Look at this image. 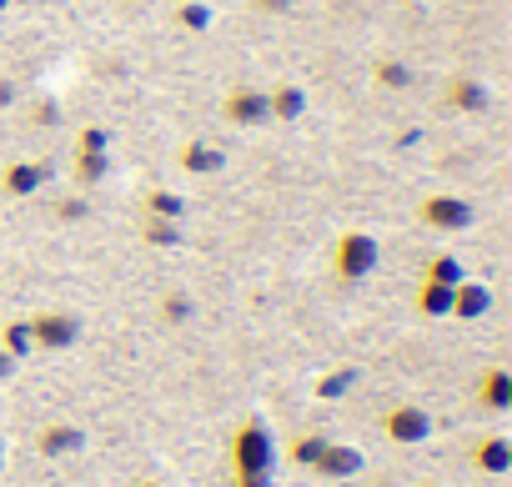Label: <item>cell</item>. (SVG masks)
Instances as JSON below:
<instances>
[{"instance_id": "23", "label": "cell", "mask_w": 512, "mask_h": 487, "mask_svg": "<svg viewBox=\"0 0 512 487\" xmlns=\"http://www.w3.org/2000/svg\"><path fill=\"white\" fill-rule=\"evenodd\" d=\"M186 317H191V297H186V292H166V297H161V322H166V327H181Z\"/></svg>"}, {"instance_id": "12", "label": "cell", "mask_w": 512, "mask_h": 487, "mask_svg": "<svg viewBox=\"0 0 512 487\" xmlns=\"http://www.w3.org/2000/svg\"><path fill=\"white\" fill-rule=\"evenodd\" d=\"M472 467H477V472H487V477H502V472H512V437H502V432H487V437L472 447Z\"/></svg>"}, {"instance_id": "32", "label": "cell", "mask_w": 512, "mask_h": 487, "mask_svg": "<svg viewBox=\"0 0 512 487\" xmlns=\"http://www.w3.org/2000/svg\"><path fill=\"white\" fill-rule=\"evenodd\" d=\"M11 372H16V357H11V352H6V347H0V382H6V377H11Z\"/></svg>"}, {"instance_id": "22", "label": "cell", "mask_w": 512, "mask_h": 487, "mask_svg": "<svg viewBox=\"0 0 512 487\" xmlns=\"http://www.w3.org/2000/svg\"><path fill=\"white\" fill-rule=\"evenodd\" d=\"M372 81H377L382 91H407V86H412V71H407L402 61H377V66H372Z\"/></svg>"}, {"instance_id": "1", "label": "cell", "mask_w": 512, "mask_h": 487, "mask_svg": "<svg viewBox=\"0 0 512 487\" xmlns=\"http://www.w3.org/2000/svg\"><path fill=\"white\" fill-rule=\"evenodd\" d=\"M226 457H231V472H272V467H277V442H272L267 422L246 417V422L231 432Z\"/></svg>"}, {"instance_id": "4", "label": "cell", "mask_w": 512, "mask_h": 487, "mask_svg": "<svg viewBox=\"0 0 512 487\" xmlns=\"http://www.w3.org/2000/svg\"><path fill=\"white\" fill-rule=\"evenodd\" d=\"M417 216H422V226H432V231H467L477 211H472V201H462V196H452V191H432V196H422Z\"/></svg>"}, {"instance_id": "3", "label": "cell", "mask_w": 512, "mask_h": 487, "mask_svg": "<svg viewBox=\"0 0 512 487\" xmlns=\"http://www.w3.org/2000/svg\"><path fill=\"white\" fill-rule=\"evenodd\" d=\"M221 121H226V126H241V131L267 126V121H272L267 91H262V86H231V91L221 96Z\"/></svg>"}, {"instance_id": "13", "label": "cell", "mask_w": 512, "mask_h": 487, "mask_svg": "<svg viewBox=\"0 0 512 487\" xmlns=\"http://www.w3.org/2000/svg\"><path fill=\"white\" fill-rule=\"evenodd\" d=\"M267 111H272V121H277V126H297V121L307 116V91H302V86H292V81H282V86H272V91H267Z\"/></svg>"}, {"instance_id": "11", "label": "cell", "mask_w": 512, "mask_h": 487, "mask_svg": "<svg viewBox=\"0 0 512 487\" xmlns=\"http://www.w3.org/2000/svg\"><path fill=\"white\" fill-rule=\"evenodd\" d=\"M472 397H477V407H487V412H507V407H512V372H507V367H487V372L477 377Z\"/></svg>"}, {"instance_id": "36", "label": "cell", "mask_w": 512, "mask_h": 487, "mask_svg": "<svg viewBox=\"0 0 512 487\" xmlns=\"http://www.w3.org/2000/svg\"><path fill=\"white\" fill-rule=\"evenodd\" d=\"M422 487H437V482H422Z\"/></svg>"}, {"instance_id": "7", "label": "cell", "mask_w": 512, "mask_h": 487, "mask_svg": "<svg viewBox=\"0 0 512 487\" xmlns=\"http://www.w3.org/2000/svg\"><path fill=\"white\" fill-rule=\"evenodd\" d=\"M51 161H11L6 171H0V191L6 196H16V201H26V196H36L46 181H51Z\"/></svg>"}, {"instance_id": "15", "label": "cell", "mask_w": 512, "mask_h": 487, "mask_svg": "<svg viewBox=\"0 0 512 487\" xmlns=\"http://www.w3.org/2000/svg\"><path fill=\"white\" fill-rule=\"evenodd\" d=\"M312 472L317 477H357L362 472V452L357 447H342V442H327L322 457L312 462Z\"/></svg>"}, {"instance_id": "28", "label": "cell", "mask_w": 512, "mask_h": 487, "mask_svg": "<svg viewBox=\"0 0 512 487\" xmlns=\"http://www.w3.org/2000/svg\"><path fill=\"white\" fill-rule=\"evenodd\" d=\"M86 201L81 196H66V201H56V221H86Z\"/></svg>"}, {"instance_id": "26", "label": "cell", "mask_w": 512, "mask_h": 487, "mask_svg": "<svg viewBox=\"0 0 512 487\" xmlns=\"http://www.w3.org/2000/svg\"><path fill=\"white\" fill-rule=\"evenodd\" d=\"M352 382H357V367H342V372H332V377H322V382H317V397H322V402H332V397H342Z\"/></svg>"}, {"instance_id": "6", "label": "cell", "mask_w": 512, "mask_h": 487, "mask_svg": "<svg viewBox=\"0 0 512 487\" xmlns=\"http://www.w3.org/2000/svg\"><path fill=\"white\" fill-rule=\"evenodd\" d=\"M382 432H387L397 447H417V442L432 437V417H427L417 402H397V407L382 412Z\"/></svg>"}, {"instance_id": "35", "label": "cell", "mask_w": 512, "mask_h": 487, "mask_svg": "<svg viewBox=\"0 0 512 487\" xmlns=\"http://www.w3.org/2000/svg\"><path fill=\"white\" fill-rule=\"evenodd\" d=\"M6 6H11V0H0V11H6Z\"/></svg>"}, {"instance_id": "19", "label": "cell", "mask_w": 512, "mask_h": 487, "mask_svg": "<svg viewBox=\"0 0 512 487\" xmlns=\"http://www.w3.org/2000/svg\"><path fill=\"white\" fill-rule=\"evenodd\" d=\"M467 272H462V262L452 257V252H442V257H427V267H422V282H437V287H457Z\"/></svg>"}, {"instance_id": "37", "label": "cell", "mask_w": 512, "mask_h": 487, "mask_svg": "<svg viewBox=\"0 0 512 487\" xmlns=\"http://www.w3.org/2000/svg\"><path fill=\"white\" fill-rule=\"evenodd\" d=\"M0 462H6V452H0Z\"/></svg>"}, {"instance_id": "24", "label": "cell", "mask_w": 512, "mask_h": 487, "mask_svg": "<svg viewBox=\"0 0 512 487\" xmlns=\"http://www.w3.org/2000/svg\"><path fill=\"white\" fill-rule=\"evenodd\" d=\"M176 26H181V31H206V26H211V6H201V0H191V6H176Z\"/></svg>"}, {"instance_id": "8", "label": "cell", "mask_w": 512, "mask_h": 487, "mask_svg": "<svg viewBox=\"0 0 512 487\" xmlns=\"http://www.w3.org/2000/svg\"><path fill=\"white\" fill-rule=\"evenodd\" d=\"M442 101H447L452 111H462V116H477V111L492 106V91H487L482 81H472V76H452V81L442 86Z\"/></svg>"}, {"instance_id": "16", "label": "cell", "mask_w": 512, "mask_h": 487, "mask_svg": "<svg viewBox=\"0 0 512 487\" xmlns=\"http://www.w3.org/2000/svg\"><path fill=\"white\" fill-rule=\"evenodd\" d=\"M71 176L81 186H101L111 176V151H71Z\"/></svg>"}, {"instance_id": "2", "label": "cell", "mask_w": 512, "mask_h": 487, "mask_svg": "<svg viewBox=\"0 0 512 487\" xmlns=\"http://www.w3.org/2000/svg\"><path fill=\"white\" fill-rule=\"evenodd\" d=\"M382 262V247H377V236L367 231H342L337 236V252H332V267L342 282H367Z\"/></svg>"}, {"instance_id": "9", "label": "cell", "mask_w": 512, "mask_h": 487, "mask_svg": "<svg viewBox=\"0 0 512 487\" xmlns=\"http://www.w3.org/2000/svg\"><path fill=\"white\" fill-rule=\"evenodd\" d=\"M86 447V432L76 427V422H46L41 432H36V452L41 457H71V452H81Z\"/></svg>"}, {"instance_id": "27", "label": "cell", "mask_w": 512, "mask_h": 487, "mask_svg": "<svg viewBox=\"0 0 512 487\" xmlns=\"http://www.w3.org/2000/svg\"><path fill=\"white\" fill-rule=\"evenodd\" d=\"M322 447H327V437H317V432H312V437H297V442H292V452H287V457H292V462H297V467H312V462H317V457H322Z\"/></svg>"}, {"instance_id": "30", "label": "cell", "mask_w": 512, "mask_h": 487, "mask_svg": "<svg viewBox=\"0 0 512 487\" xmlns=\"http://www.w3.org/2000/svg\"><path fill=\"white\" fill-rule=\"evenodd\" d=\"M251 11H262V16H287L292 0H251Z\"/></svg>"}, {"instance_id": "31", "label": "cell", "mask_w": 512, "mask_h": 487, "mask_svg": "<svg viewBox=\"0 0 512 487\" xmlns=\"http://www.w3.org/2000/svg\"><path fill=\"white\" fill-rule=\"evenodd\" d=\"M16 96H21V91H16V81L0 76V111H11V106H16Z\"/></svg>"}, {"instance_id": "25", "label": "cell", "mask_w": 512, "mask_h": 487, "mask_svg": "<svg viewBox=\"0 0 512 487\" xmlns=\"http://www.w3.org/2000/svg\"><path fill=\"white\" fill-rule=\"evenodd\" d=\"M71 151H111V126H81Z\"/></svg>"}, {"instance_id": "5", "label": "cell", "mask_w": 512, "mask_h": 487, "mask_svg": "<svg viewBox=\"0 0 512 487\" xmlns=\"http://www.w3.org/2000/svg\"><path fill=\"white\" fill-rule=\"evenodd\" d=\"M26 327H31V342L41 352H66L81 337V322L71 312H36V317H26Z\"/></svg>"}, {"instance_id": "17", "label": "cell", "mask_w": 512, "mask_h": 487, "mask_svg": "<svg viewBox=\"0 0 512 487\" xmlns=\"http://www.w3.org/2000/svg\"><path fill=\"white\" fill-rule=\"evenodd\" d=\"M186 221H166V216H141V241L146 247H161V252H171V247H181V231Z\"/></svg>"}, {"instance_id": "34", "label": "cell", "mask_w": 512, "mask_h": 487, "mask_svg": "<svg viewBox=\"0 0 512 487\" xmlns=\"http://www.w3.org/2000/svg\"><path fill=\"white\" fill-rule=\"evenodd\" d=\"M126 6H146V0H126Z\"/></svg>"}, {"instance_id": "14", "label": "cell", "mask_w": 512, "mask_h": 487, "mask_svg": "<svg viewBox=\"0 0 512 487\" xmlns=\"http://www.w3.org/2000/svg\"><path fill=\"white\" fill-rule=\"evenodd\" d=\"M176 161H181V171H191V176H216V171L226 166V151L211 146V141H186V146L176 151Z\"/></svg>"}, {"instance_id": "18", "label": "cell", "mask_w": 512, "mask_h": 487, "mask_svg": "<svg viewBox=\"0 0 512 487\" xmlns=\"http://www.w3.org/2000/svg\"><path fill=\"white\" fill-rule=\"evenodd\" d=\"M141 211H146V216H166V221H186V196H176V191L156 186V191H146Z\"/></svg>"}, {"instance_id": "10", "label": "cell", "mask_w": 512, "mask_h": 487, "mask_svg": "<svg viewBox=\"0 0 512 487\" xmlns=\"http://www.w3.org/2000/svg\"><path fill=\"white\" fill-rule=\"evenodd\" d=\"M492 312V287H482V282H457L452 287V312L447 317H457V322H477V317H487Z\"/></svg>"}, {"instance_id": "29", "label": "cell", "mask_w": 512, "mask_h": 487, "mask_svg": "<svg viewBox=\"0 0 512 487\" xmlns=\"http://www.w3.org/2000/svg\"><path fill=\"white\" fill-rule=\"evenodd\" d=\"M231 487H272V472H231Z\"/></svg>"}, {"instance_id": "20", "label": "cell", "mask_w": 512, "mask_h": 487, "mask_svg": "<svg viewBox=\"0 0 512 487\" xmlns=\"http://www.w3.org/2000/svg\"><path fill=\"white\" fill-rule=\"evenodd\" d=\"M417 312H422V317H447V312H452V287L417 282Z\"/></svg>"}, {"instance_id": "21", "label": "cell", "mask_w": 512, "mask_h": 487, "mask_svg": "<svg viewBox=\"0 0 512 487\" xmlns=\"http://www.w3.org/2000/svg\"><path fill=\"white\" fill-rule=\"evenodd\" d=\"M0 347H6L16 362H26L31 352H36V342H31V327H26V317H16V322H6L0 327Z\"/></svg>"}, {"instance_id": "33", "label": "cell", "mask_w": 512, "mask_h": 487, "mask_svg": "<svg viewBox=\"0 0 512 487\" xmlns=\"http://www.w3.org/2000/svg\"><path fill=\"white\" fill-rule=\"evenodd\" d=\"M136 487H161V482H136Z\"/></svg>"}]
</instances>
